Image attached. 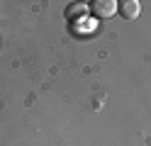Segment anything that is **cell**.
<instances>
[{
	"label": "cell",
	"mask_w": 151,
	"mask_h": 146,
	"mask_svg": "<svg viewBox=\"0 0 151 146\" xmlns=\"http://www.w3.org/2000/svg\"><path fill=\"white\" fill-rule=\"evenodd\" d=\"M88 7H90V12L95 17H100V19H107V17H112L117 12V3L115 0H93Z\"/></svg>",
	"instance_id": "cell-1"
},
{
	"label": "cell",
	"mask_w": 151,
	"mask_h": 146,
	"mask_svg": "<svg viewBox=\"0 0 151 146\" xmlns=\"http://www.w3.org/2000/svg\"><path fill=\"white\" fill-rule=\"evenodd\" d=\"M117 12L124 19H137L141 12V3L139 0H117Z\"/></svg>",
	"instance_id": "cell-2"
},
{
	"label": "cell",
	"mask_w": 151,
	"mask_h": 146,
	"mask_svg": "<svg viewBox=\"0 0 151 146\" xmlns=\"http://www.w3.org/2000/svg\"><path fill=\"white\" fill-rule=\"evenodd\" d=\"M88 12H90V7L86 3H71V5H66V10H63L66 19H71V22L73 19H86Z\"/></svg>",
	"instance_id": "cell-3"
}]
</instances>
